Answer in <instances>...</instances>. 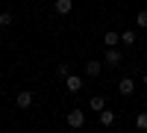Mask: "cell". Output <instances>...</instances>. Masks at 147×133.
Segmentation results:
<instances>
[{
  "mask_svg": "<svg viewBox=\"0 0 147 133\" xmlns=\"http://www.w3.org/2000/svg\"><path fill=\"white\" fill-rule=\"evenodd\" d=\"M56 74H59V77H62V80H65V77L71 74V68H68V65H59V68H56Z\"/></svg>",
  "mask_w": 147,
  "mask_h": 133,
  "instance_id": "cell-15",
  "label": "cell"
},
{
  "mask_svg": "<svg viewBox=\"0 0 147 133\" xmlns=\"http://www.w3.org/2000/svg\"><path fill=\"white\" fill-rule=\"evenodd\" d=\"M118 92L124 95V98H129V95L136 92V80H132V77H124V80L118 83Z\"/></svg>",
  "mask_w": 147,
  "mask_h": 133,
  "instance_id": "cell-2",
  "label": "cell"
},
{
  "mask_svg": "<svg viewBox=\"0 0 147 133\" xmlns=\"http://www.w3.org/2000/svg\"><path fill=\"white\" fill-rule=\"evenodd\" d=\"M9 24H12V15L9 12H0V27H9Z\"/></svg>",
  "mask_w": 147,
  "mask_h": 133,
  "instance_id": "cell-14",
  "label": "cell"
},
{
  "mask_svg": "<svg viewBox=\"0 0 147 133\" xmlns=\"http://www.w3.org/2000/svg\"><path fill=\"white\" fill-rule=\"evenodd\" d=\"M100 71H103V62H97V59L85 62V77H100Z\"/></svg>",
  "mask_w": 147,
  "mask_h": 133,
  "instance_id": "cell-5",
  "label": "cell"
},
{
  "mask_svg": "<svg viewBox=\"0 0 147 133\" xmlns=\"http://www.w3.org/2000/svg\"><path fill=\"white\" fill-rule=\"evenodd\" d=\"M88 106L94 113H100V110H106V98L103 95H91V101H88Z\"/></svg>",
  "mask_w": 147,
  "mask_h": 133,
  "instance_id": "cell-8",
  "label": "cell"
},
{
  "mask_svg": "<svg viewBox=\"0 0 147 133\" xmlns=\"http://www.w3.org/2000/svg\"><path fill=\"white\" fill-rule=\"evenodd\" d=\"M121 42H124L127 47H132V44H136L138 39H136V33H132V30H124V33H121Z\"/></svg>",
  "mask_w": 147,
  "mask_h": 133,
  "instance_id": "cell-11",
  "label": "cell"
},
{
  "mask_svg": "<svg viewBox=\"0 0 147 133\" xmlns=\"http://www.w3.org/2000/svg\"><path fill=\"white\" fill-rule=\"evenodd\" d=\"M136 127L138 130H147V113H138L136 115Z\"/></svg>",
  "mask_w": 147,
  "mask_h": 133,
  "instance_id": "cell-13",
  "label": "cell"
},
{
  "mask_svg": "<svg viewBox=\"0 0 147 133\" xmlns=\"http://www.w3.org/2000/svg\"><path fill=\"white\" fill-rule=\"evenodd\" d=\"M65 89H68V92H80V89H82V77H80V74H68V77H65Z\"/></svg>",
  "mask_w": 147,
  "mask_h": 133,
  "instance_id": "cell-4",
  "label": "cell"
},
{
  "mask_svg": "<svg viewBox=\"0 0 147 133\" xmlns=\"http://www.w3.org/2000/svg\"><path fill=\"white\" fill-rule=\"evenodd\" d=\"M82 124H85V113H82V110H71V113H68V127L80 130Z\"/></svg>",
  "mask_w": 147,
  "mask_h": 133,
  "instance_id": "cell-1",
  "label": "cell"
},
{
  "mask_svg": "<svg viewBox=\"0 0 147 133\" xmlns=\"http://www.w3.org/2000/svg\"><path fill=\"white\" fill-rule=\"evenodd\" d=\"M97 121H100L103 127H112V124H115V113H109V110H100V115H97Z\"/></svg>",
  "mask_w": 147,
  "mask_h": 133,
  "instance_id": "cell-9",
  "label": "cell"
},
{
  "mask_svg": "<svg viewBox=\"0 0 147 133\" xmlns=\"http://www.w3.org/2000/svg\"><path fill=\"white\" fill-rule=\"evenodd\" d=\"M121 59H124V56H121L118 47H106V65H118Z\"/></svg>",
  "mask_w": 147,
  "mask_h": 133,
  "instance_id": "cell-6",
  "label": "cell"
},
{
  "mask_svg": "<svg viewBox=\"0 0 147 133\" xmlns=\"http://www.w3.org/2000/svg\"><path fill=\"white\" fill-rule=\"evenodd\" d=\"M53 9L59 12V15H71V9H74V0H56Z\"/></svg>",
  "mask_w": 147,
  "mask_h": 133,
  "instance_id": "cell-7",
  "label": "cell"
},
{
  "mask_svg": "<svg viewBox=\"0 0 147 133\" xmlns=\"http://www.w3.org/2000/svg\"><path fill=\"white\" fill-rule=\"evenodd\" d=\"M141 80H144V86H147V71H144V77H141Z\"/></svg>",
  "mask_w": 147,
  "mask_h": 133,
  "instance_id": "cell-16",
  "label": "cell"
},
{
  "mask_svg": "<svg viewBox=\"0 0 147 133\" xmlns=\"http://www.w3.org/2000/svg\"><path fill=\"white\" fill-rule=\"evenodd\" d=\"M118 42H121V33H115V30H109V33L103 35V44H106V47H115Z\"/></svg>",
  "mask_w": 147,
  "mask_h": 133,
  "instance_id": "cell-10",
  "label": "cell"
},
{
  "mask_svg": "<svg viewBox=\"0 0 147 133\" xmlns=\"http://www.w3.org/2000/svg\"><path fill=\"white\" fill-rule=\"evenodd\" d=\"M136 24H138L141 30H147V9H141L138 15H136Z\"/></svg>",
  "mask_w": 147,
  "mask_h": 133,
  "instance_id": "cell-12",
  "label": "cell"
},
{
  "mask_svg": "<svg viewBox=\"0 0 147 133\" xmlns=\"http://www.w3.org/2000/svg\"><path fill=\"white\" fill-rule=\"evenodd\" d=\"M15 104H18V110H30L32 106V92H18V98H15Z\"/></svg>",
  "mask_w": 147,
  "mask_h": 133,
  "instance_id": "cell-3",
  "label": "cell"
}]
</instances>
